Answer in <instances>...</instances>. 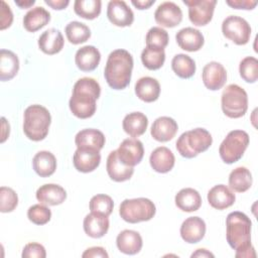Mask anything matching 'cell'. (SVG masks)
Returning a JSON list of instances; mask_svg holds the SVG:
<instances>
[{
  "label": "cell",
  "mask_w": 258,
  "mask_h": 258,
  "mask_svg": "<svg viewBox=\"0 0 258 258\" xmlns=\"http://www.w3.org/2000/svg\"><path fill=\"white\" fill-rule=\"evenodd\" d=\"M44 2L55 10H62L70 4L69 0H44Z\"/></svg>",
  "instance_id": "c3c4849f"
},
{
  "label": "cell",
  "mask_w": 258,
  "mask_h": 258,
  "mask_svg": "<svg viewBox=\"0 0 258 258\" xmlns=\"http://www.w3.org/2000/svg\"><path fill=\"white\" fill-rule=\"evenodd\" d=\"M156 213L153 202L146 198L126 199L119 208L120 217L127 223L136 224L151 220Z\"/></svg>",
  "instance_id": "8992f818"
},
{
  "label": "cell",
  "mask_w": 258,
  "mask_h": 258,
  "mask_svg": "<svg viewBox=\"0 0 258 258\" xmlns=\"http://www.w3.org/2000/svg\"><path fill=\"white\" fill-rule=\"evenodd\" d=\"M36 199L45 206H57L67 199L64 188L55 183H45L36 190Z\"/></svg>",
  "instance_id": "44dd1931"
},
{
  "label": "cell",
  "mask_w": 258,
  "mask_h": 258,
  "mask_svg": "<svg viewBox=\"0 0 258 258\" xmlns=\"http://www.w3.org/2000/svg\"><path fill=\"white\" fill-rule=\"evenodd\" d=\"M155 0H132L131 3L138 9L143 10L149 8L151 5H153Z\"/></svg>",
  "instance_id": "681fc988"
},
{
  "label": "cell",
  "mask_w": 258,
  "mask_h": 258,
  "mask_svg": "<svg viewBox=\"0 0 258 258\" xmlns=\"http://www.w3.org/2000/svg\"><path fill=\"white\" fill-rule=\"evenodd\" d=\"M236 201L235 194L225 184H217L208 192V202L214 209L225 210Z\"/></svg>",
  "instance_id": "cb8c5ba5"
},
{
  "label": "cell",
  "mask_w": 258,
  "mask_h": 258,
  "mask_svg": "<svg viewBox=\"0 0 258 258\" xmlns=\"http://www.w3.org/2000/svg\"><path fill=\"white\" fill-rule=\"evenodd\" d=\"M141 60L144 67L150 71L160 69L165 60V52L162 48L146 46L141 52Z\"/></svg>",
  "instance_id": "8d00e7d4"
},
{
  "label": "cell",
  "mask_w": 258,
  "mask_h": 258,
  "mask_svg": "<svg viewBox=\"0 0 258 258\" xmlns=\"http://www.w3.org/2000/svg\"><path fill=\"white\" fill-rule=\"evenodd\" d=\"M249 145V135L244 130H232L222 141L219 153L225 163L232 164L238 161Z\"/></svg>",
  "instance_id": "ba28073f"
},
{
  "label": "cell",
  "mask_w": 258,
  "mask_h": 258,
  "mask_svg": "<svg viewBox=\"0 0 258 258\" xmlns=\"http://www.w3.org/2000/svg\"><path fill=\"white\" fill-rule=\"evenodd\" d=\"M168 33L165 29L158 27V26H153L151 27L145 37L146 41V46H152V47H157V48H162L168 44Z\"/></svg>",
  "instance_id": "ab89813d"
},
{
  "label": "cell",
  "mask_w": 258,
  "mask_h": 258,
  "mask_svg": "<svg viewBox=\"0 0 258 258\" xmlns=\"http://www.w3.org/2000/svg\"><path fill=\"white\" fill-rule=\"evenodd\" d=\"M100 95L101 87L95 79L89 77L79 79L73 87V94L69 102L72 113L80 119L92 117L96 112V101Z\"/></svg>",
  "instance_id": "7a4b0ae2"
},
{
  "label": "cell",
  "mask_w": 258,
  "mask_h": 258,
  "mask_svg": "<svg viewBox=\"0 0 258 258\" xmlns=\"http://www.w3.org/2000/svg\"><path fill=\"white\" fill-rule=\"evenodd\" d=\"M226 3L235 9H245V10H251L255 8L257 5V1H251V0H227Z\"/></svg>",
  "instance_id": "bcb514c9"
},
{
  "label": "cell",
  "mask_w": 258,
  "mask_h": 258,
  "mask_svg": "<svg viewBox=\"0 0 258 258\" xmlns=\"http://www.w3.org/2000/svg\"><path fill=\"white\" fill-rule=\"evenodd\" d=\"M19 70V59L17 55L7 49L0 50V80L9 81L13 79Z\"/></svg>",
  "instance_id": "d6a6232c"
},
{
  "label": "cell",
  "mask_w": 258,
  "mask_h": 258,
  "mask_svg": "<svg viewBox=\"0 0 258 258\" xmlns=\"http://www.w3.org/2000/svg\"><path fill=\"white\" fill-rule=\"evenodd\" d=\"M50 20V13L41 6L30 9L23 17V26L29 32H35Z\"/></svg>",
  "instance_id": "f546056e"
},
{
  "label": "cell",
  "mask_w": 258,
  "mask_h": 258,
  "mask_svg": "<svg viewBox=\"0 0 258 258\" xmlns=\"http://www.w3.org/2000/svg\"><path fill=\"white\" fill-rule=\"evenodd\" d=\"M149 162L152 169L156 172L166 173L173 168L175 158L169 148L165 146H159L151 152Z\"/></svg>",
  "instance_id": "603a6c76"
},
{
  "label": "cell",
  "mask_w": 258,
  "mask_h": 258,
  "mask_svg": "<svg viewBox=\"0 0 258 258\" xmlns=\"http://www.w3.org/2000/svg\"><path fill=\"white\" fill-rule=\"evenodd\" d=\"M116 244L120 252L127 255H134L142 248V238L140 234L133 230H123L116 239Z\"/></svg>",
  "instance_id": "484cf974"
},
{
  "label": "cell",
  "mask_w": 258,
  "mask_h": 258,
  "mask_svg": "<svg viewBox=\"0 0 258 258\" xmlns=\"http://www.w3.org/2000/svg\"><path fill=\"white\" fill-rule=\"evenodd\" d=\"M178 46L186 51L200 50L205 42L204 35L199 29L194 27H184L180 29L175 35Z\"/></svg>",
  "instance_id": "ffe728a7"
},
{
  "label": "cell",
  "mask_w": 258,
  "mask_h": 258,
  "mask_svg": "<svg viewBox=\"0 0 258 258\" xmlns=\"http://www.w3.org/2000/svg\"><path fill=\"white\" fill-rule=\"evenodd\" d=\"M177 129L178 126L174 119L167 116H162L158 117L153 122L150 134L156 141L167 142L175 136Z\"/></svg>",
  "instance_id": "ac0fdd59"
},
{
  "label": "cell",
  "mask_w": 258,
  "mask_h": 258,
  "mask_svg": "<svg viewBox=\"0 0 258 258\" xmlns=\"http://www.w3.org/2000/svg\"><path fill=\"white\" fill-rule=\"evenodd\" d=\"M23 258H45L46 252L44 247L39 243H28L22 250Z\"/></svg>",
  "instance_id": "ee69618b"
},
{
  "label": "cell",
  "mask_w": 258,
  "mask_h": 258,
  "mask_svg": "<svg viewBox=\"0 0 258 258\" xmlns=\"http://www.w3.org/2000/svg\"><path fill=\"white\" fill-rule=\"evenodd\" d=\"M136 96L146 103L154 102L160 94V85L158 81L151 77L140 78L135 84Z\"/></svg>",
  "instance_id": "83f0119b"
},
{
  "label": "cell",
  "mask_w": 258,
  "mask_h": 258,
  "mask_svg": "<svg viewBox=\"0 0 258 258\" xmlns=\"http://www.w3.org/2000/svg\"><path fill=\"white\" fill-rule=\"evenodd\" d=\"M63 36L58 29L49 28L42 32L38 38L40 50L46 54L52 55L59 52L63 47Z\"/></svg>",
  "instance_id": "4316f807"
},
{
  "label": "cell",
  "mask_w": 258,
  "mask_h": 258,
  "mask_svg": "<svg viewBox=\"0 0 258 258\" xmlns=\"http://www.w3.org/2000/svg\"><path fill=\"white\" fill-rule=\"evenodd\" d=\"M241 78L247 83H255L258 79V60L254 56H246L239 64Z\"/></svg>",
  "instance_id": "f35d334b"
},
{
  "label": "cell",
  "mask_w": 258,
  "mask_h": 258,
  "mask_svg": "<svg viewBox=\"0 0 258 258\" xmlns=\"http://www.w3.org/2000/svg\"><path fill=\"white\" fill-rule=\"evenodd\" d=\"M64 31L68 40L73 44L86 42L91 37L90 28L85 23L79 21H72L68 23Z\"/></svg>",
  "instance_id": "d590c367"
},
{
  "label": "cell",
  "mask_w": 258,
  "mask_h": 258,
  "mask_svg": "<svg viewBox=\"0 0 258 258\" xmlns=\"http://www.w3.org/2000/svg\"><path fill=\"white\" fill-rule=\"evenodd\" d=\"M222 32L224 36L238 45L248 43L251 36L250 24L242 17L230 15L222 23Z\"/></svg>",
  "instance_id": "9c48e42d"
},
{
  "label": "cell",
  "mask_w": 258,
  "mask_h": 258,
  "mask_svg": "<svg viewBox=\"0 0 258 258\" xmlns=\"http://www.w3.org/2000/svg\"><path fill=\"white\" fill-rule=\"evenodd\" d=\"M213 143L211 133L204 128H196L183 132L176 141L178 153L185 158H194L206 151Z\"/></svg>",
  "instance_id": "5b68a950"
},
{
  "label": "cell",
  "mask_w": 258,
  "mask_h": 258,
  "mask_svg": "<svg viewBox=\"0 0 258 258\" xmlns=\"http://www.w3.org/2000/svg\"><path fill=\"white\" fill-rule=\"evenodd\" d=\"M230 188L236 192H244L252 185V174L245 166L233 169L229 175Z\"/></svg>",
  "instance_id": "836d02e7"
},
{
  "label": "cell",
  "mask_w": 258,
  "mask_h": 258,
  "mask_svg": "<svg viewBox=\"0 0 258 258\" xmlns=\"http://www.w3.org/2000/svg\"><path fill=\"white\" fill-rule=\"evenodd\" d=\"M133 57L126 49L113 50L107 59L104 77L107 84L114 90L125 89L131 80Z\"/></svg>",
  "instance_id": "3957f363"
},
{
  "label": "cell",
  "mask_w": 258,
  "mask_h": 258,
  "mask_svg": "<svg viewBox=\"0 0 258 258\" xmlns=\"http://www.w3.org/2000/svg\"><path fill=\"white\" fill-rule=\"evenodd\" d=\"M117 154L124 164L134 167L143 158V144L136 138L124 139L117 149Z\"/></svg>",
  "instance_id": "8fae6325"
},
{
  "label": "cell",
  "mask_w": 258,
  "mask_h": 258,
  "mask_svg": "<svg viewBox=\"0 0 258 258\" xmlns=\"http://www.w3.org/2000/svg\"><path fill=\"white\" fill-rule=\"evenodd\" d=\"M114 203L110 196L107 195H96L90 201L91 212H97L109 217L113 211Z\"/></svg>",
  "instance_id": "60d3db41"
},
{
  "label": "cell",
  "mask_w": 258,
  "mask_h": 258,
  "mask_svg": "<svg viewBox=\"0 0 258 258\" xmlns=\"http://www.w3.org/2000/svg\"><path fill=\"white\" fill-rule=\"evenodd\" d=\"M104 134L97 129L89 128L79 131L75 137V143L77 148L95 149L100 151L105 145Z\"/></svg>",
  "instance_id": "d4e9b609"
},
{
  "label": "cell",
  "mask_w": 258,
  "mask_h": 258,
  "mask_svg": "<svg viewBox=\"0 0 258 258\" xmlns=\"http://www.w3.org/2000/svg\"><path fill=\"white\" fill-rule=\"evenodd\" d=\"M191 257H199V258H205V257H212L214 258V254L211 253L210 251H208L207 249H198L196 252H194L191 254Z\"/></svg>",
  "instance_id": "816d5d0a"
},
{
  "label": "cell",
  "mask_w": 258,
  "mask_h": 258,
  "mask_svg": "<svg viewBox=\"0 0 258 258\" xmlns=\"http://www.w3.org/2000/svg\"><path fill=\"white\" fill-rule=\"evenodd\" d=\"M176 207L183 212L198 211L202 205V198L198 190L191 187L180 189L174 198Z\"/></svg>",
  "instance_id": "f1b7e54d"
},
{
  "label": "cell",
  "mask_w": 258,
  "mask_h": 258,
  "mask_svg": "<svg viewBox=\"0 0 258 258\" xmlns=\"http://www.w3.org/2000/svg\"><path fill=\"white\" fill-rule=\"evenodd\" d=\"M32 166L39 176L48 177L53 174L56 169V158L51 152L42 150L34 155Z\"/></svg>",
  "instance_id": "4dcf8cb0"
},
{
  "label": "cell",
  "mask_w": 258,
  "mask_h": 258,
  "mask_svg": "<svg viewBox=\"0 0 258 258\" xmlns=\"http://www.w3.org/2000/svg\"><path fill=\"white\" fill-rule=\"evenodd\" d=\"M18 205L17 194L7 186L0 187V211L2 213L12 212Z\"/></svg>",
  "instance_id": "7bdbcfd3"
},
{
  "label": "cell",
  "mask_w": 258,
  "mask_h": 258,
  "mask_svg": "<svg viewBox=\"0 0 258 258\" xmlns=\"http://www.w3.org/2000/svg\"><path fill=\"white\" fill-rule=\"evenodd\" d=\"M101 53L94 45H85L79 48L75 55L77 67L83 72L94 71L100 63Z\"/></svg>",
  "instance_id": "7402d4cb"
},
{
  "label": "cell",
  "mask_w": 258,
  "mask_h": 258,
  "mask_svg": "<svg viewBox=\"0 0 258 258\" xmlns=\"http://www.w3.org/2000/svg\"><path fill=\"white\" fill-rule=\"evenodd\" d=\"M1 121H2V138H1V142L3 143L7 137L9 136V131H10V127H9V124L7 123L6 119L4 117L1 118Z\"/></svg>",
  "instance_id": "f907efd6"
},
{
  "label": "cell",
  "mask_w": 258,
  "mask_h": 258,
  "mask_svg": "<svg viewBox=\"0 0 258 258\" xmlns=\"http://www.w3.org/2000/svg\"><path fill=\"white\" fill-rule=\"evenodd\" d=\"M106 168L110 178L117 182L130 179L134 172V168L132 166H128L120 160L117 154V150H113L109 153L107 157Z\"/></svg>",
  "instance_id": "e0dca14e"
},
{
  "label": "cell",
  "mask_w": 258,
  "mask_h": 258,
  "mask_svg": "<svg viewBox=\"0 0 258 258\" xmlns=\"http://www.w3.org/2000/svg\"><path fill=\"white\" fill-rule=\"evenodd\" d=\"M101 5L100 0H77L74 3V10L80 17L92 20L100 15Z\"/></svg>",
  "instance_id": "74e56055"
},
{
  "label": "cell",
  "mask_w": 258,
  "mask_h": 258,
  "mask_svg": "<svg viewBox=\"0 0 258 258\" xmlns=\"http://www.w3.org/2000/svg\"><path fill=\"white\" fill-rule=\"evenodd\" d=\"M252 223L249 217L239 211L230 213L226 219V239L230 247L236 250L237 258L255 257L251 244Z\"/></svg>",
  "instance_id": "6da1fadb"
},
{
  "label": "cell",
  "mask_w": 258,
  "mask_h": 258,
  "mask_svg": "<svg viewBox=\"0 0 258 258\" xmlns=\"http://www.w3.org/2000/svg\"><path fill=\"white\" fill-rule=\"evenodd\" d=\"M107 16L111 23L119 27L130 26L134 21V13L122 0H112L108 3Z\"/></svg>",
  "instance_id": "4fadbf2b"
},
{
  "label": "cell",
  "mask_w": 258,
  "mask_h": 258,
  "mask_svg": "<svg viewBox=\"0 0 258 258\" xmlns=\"http://www.w3.org/2000/svg\"><path fill=\"white\" fill-rule=\"evenodd\" d=\"M202 79L207 89L211 91L220 90L227 81L226 69L218 61H210L203 69Z\"/></svg>",
  "instance_id": "5bb4252c"
},
{
  "label": "cell",
  "mask_w": 258,
  "mask_h": 258,
  "mask_svg": "<svg viewBox=\"0 0 258 258\" xmlns=\"http://www.w3.org/2000/svg\"><path fill=\"white\" fill-rule=\"evenodd\" d=\"M109 219L107 216L97 213L91 212L88 214L83 223L85 233L91 238H101L105 234H107L109 230Z\"/></svg>",
  "instance_id": "d6986e66"
},
{
  "label": "cell",
  "mask_w": 258,
  "mask_h": 258,
  "mask_svg": "<svg viewBox=\"0 0 258 258\" xmlns=\"http://www.w3.org/2000/svg\"><path fill=\"white\" fill-rule=\"evenodd\" d=\"M183 3L188 6V18L190 22L197 26H204L212 20L217 1L183 0Z\"/></svg>",
  "instance_id": "30bf717a"
},
{
  "label": "cell",
  "mask_w": 258,
  "mask_h": 258,
  "mask_svg": "<svg viewBox=\"0 0 258 258\" xmlns=\"http://www.w3.org/2000/svg\"><path fill=\"white\" fill-rule=\"evenodd\" d=\"M35 3L34 0H15V4L20 8H29Z\"/></svg>",
  "instance_id": "f5cc1de1"
},
{
  "label": "cell",
  "mask_w": 258,
  "mask_h": 258,
  "mask_svg": "<svg viewBox=\"0 0 258 258\" xmlns=\"http://www.w3.org/2000/svg\"><path fill=\"white\" fill-rule=\"evenodd\" d=\"M27 217L35 225H45L51 218V211L43 204H36L28 209Z\"/></svg>",
  "instance_id": "b9f144b4"
},
{
  "label": "cell",
  "mask_w": 258,
  "mask_h": 258,
  "mask_svg": "<svg viewBox=\"0 0 258 258\" xmlns=\"http://www.w3.org/2000/svg\"><path fill=\"white\" fill-rule=\"evenodd\" d=\"M51 116L41 105H30L24 111L23 132L32 141L43 140L48 134Z\"/></svg>",
  "instance_id": "277c9868"
},
{
  "label": "cell",
  "mask_w": 258,
  "mask_h": 258,
  "mask_svg": "<svg viewBox=\"0 0 258 258\" xmlns=\"http://www.w3.org/2000/svg\"><path fill=\"white\" fill-rule=\"evenodd\" d=\"M223 113L229 118H240L248 109V96L246 91L236 84L226 87L221 97Z\"/></svg>",
  "instance_id": "52a82bcc"
},
{
  "label": "cell",
  "mask_w": 258,
  "mask_h": 258,
  "mask_svg": "<svg viewBox=\"0 0 258 258\" xmlns=\"http://www.w3.org/2000/svg\"><path fill=\"white\" fill-rule=\"evenodd\" d=\"M122 126L128 135L138 137L145 133L148 126V119L141 112H132L124 117Z\"/></svg>",
  "instance_id": "1f68e13d"
},
{
  "label": "cell",
  "mask_w": 258,
  "mask_h": 258,
  "mask_svg": "<svg viewBox=\"0 0 258 258\" xmlns=\"http://www.w3.org/2000/svg\"><path fill=\"white\" fill-rule=\"evenodd\" d=\"M206 234V223L200 217H189L180 226V236L189 244L200 242Z\"/></svg>",
  "instance_id": "2e32d148"
},
{
  "label": "cell",
  "mask_w": 258,
  "mask_h": 258,
  "mask_svg": "<svg viewBox=\"0 0 258 258\" xmlns=\"http://www.w3.org/2000/svg\"><path fill=\"white\" fill-rule=\"evenodd\" d=\"M82 257L83 258H96V257L108 258L109 255L103 247H91V248H88L82 254Z\"/></svg>",
  "instance_id": "7dc6e473"
},
{
  "label": "cell",
  "mask_w": 258,
  "mask_h": 258,
  "mask_svg": "<svg viewBox=\"0 0 258 258\" xmlns=\"http://www.w3.org/2000/svg\"><path fill=\"white\" fill-rule=\"evenodd\" d=\"M0 16V29L4 30L9 27L13 21V13L10 9V6L5 1H1Z\"/></svg>",
  "instance_id": "f6af8a7d"
},
{
  "label": "cell",
  "mask_w": 258,
  "mask_h": 258,
  "mask_svg": "<svg viewBox=\"0 0 258 258\" xmlns=\"http://www.w3.org/2000/svg\"><path fill=\"white\" fill-rule=\"evenodd\" d=\"M171 69L181 79H189L196 73V62L187 54L178 53L171 60Z\"/></svg>",
  "instance_id": "e575fe53"
},
{
  "label": "cell",
  "mask_w": 258,
  "mask_h": 258,
  "mask_svg": "<svg viewBox=\"0 0 258 258\" xmlns=\"http://www.w3.org/2000/svg\"><path fill=\"white\" fill-rule=\"evenodd\" d=\"M154 19L160 26L171 28L178 25L182 20V11L173 2L165 1L158 5L154 12Z\"/></svg>",
  "instance_id": "7c38bea8"
},
{
  "label": "cell",
  "mask_w": 258,
  "mask_h": 258,
  "mask_svg": "<svg viewBox=\"0 0 258 258\" xmlns=\"http://www.w3.org/2000/svg\"><path fill=\"white\" fill-rule=\"evenodd\" d=\"M101 162L100 151L95 149L77 148L74 153L73 163L78 171L91 172L94 171Z\"/></svg>",
  "instance_id": "9a60e30c"
}]
</instances>
